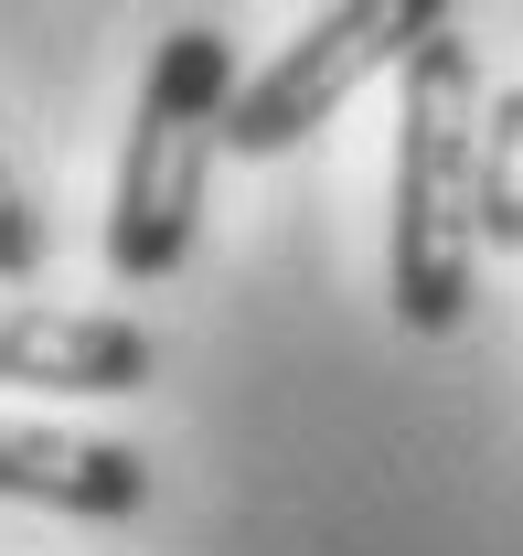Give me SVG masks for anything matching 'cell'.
Wrapping results in <instances>:
<instances>
[{"label": "cell", "mask_w": 523, "mask_h": 556, "mask_svg": "<svg viewBox=\"0 0 523 556\" xmlns=\"http://www.w3.org/2000/svg\"><path fill=\"white\" fill-rule=\"evenodd\" d=\"M481 54L470 33H438L406 97H395V225H385V300L406 332H459L481 300Z\"/></svg>", "instance_id": "obj_1"}, {"label": "cell", "mask_w": 523, "mask_h": 556, "mask_svg": "<svg viewBox=\"0 0 523 556\" xmlns=\"http://www.w3.org/2000/svg\"><path fill=\"white\" fill-rule=\"evenodd\" d=\"M225 118H235L225 22H171L150 75H139V118H129V150H118V193H107V268L129 289H150V278H171L193 257Z\"/></svg>", "instance_id": "obj_2"}, {"label": "cell", "mask_w": 523, "mask_h": 556, "mask_svg": "<svg viewBox=\"0 0 523 556\" xmlns=\"http://www.w3.org/2000/svg\"><path fill=\"white\" fill-rule=\"evenodd\" d=\"M459 11L449 0H342V11H310L299 22V43L278 54L267 75L235 86V118H225V150L235 161H278V150H299L310 129H331L374 75H406L438 33H449Z\"/></svg>", "instance_id": "obj_3"}, {"label": "cell", "mask_w": 523, "mask_h": 556, "mask_svg": "<svg viewBox=\"0 0 523 556\" xmlns=\"http://www.w3.org/2000/svg\"><path fill=\"white\" fill-rule=\"evenodd\" d=\"M150 375H161V343L118 311L0 300V386H22V396H139Z\"/></svg>", "instance_id": "obj_4"}, {"label": "cell", "mask_w": 523, "mask_h": 556, "mask_svg": "<svg viewBox=\"0 0 523 556\" xmlns=\"http://www.w3.org/2000/svg\"><path fill=\"white\" fill-rule=\"evenodd\" d=\"M0 503H54L86 525H129L150 503V460L129 439H75L43 417H0Z\"/></svg>", "instance_id": "obj_5"}, {"label": "cell", "mask_w": 523, "mask_h": 556, "mask_svg": "<svg viewBox=\"0 0 523 556\" xmlns=\"http://www.w3.org/2000/svg\"><path fill=\"white\" fill-rule=\"evenodd\" d=\"M481 247L523 257V86H502L481 118Z\"/></svg>", "instance_id": "obj_6"}, {"label": "cell", "mask_w": 523, "mask_h": 556, "mask_svg": "<svg viewBox=\"0 0 523 556\" xmlns=\"http://www.w3.org/2000/svg\"><path fill=\"white\" fill-rule=\"evenodd\" d=\"M22 278H43V204H33L22 161L0 150V289H22Z\"/></svg>", "instance_id": "obj_7"}]
</instances>
